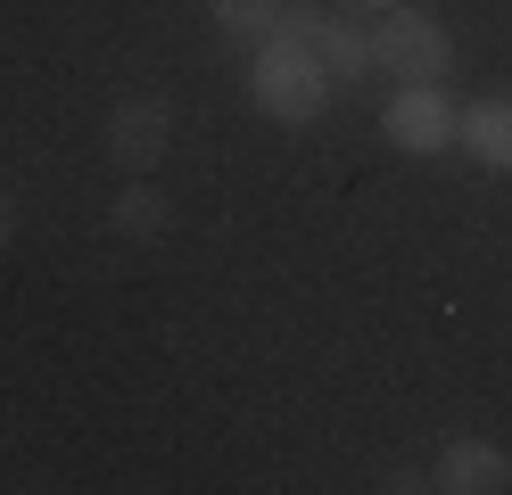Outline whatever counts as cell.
Returning <instances> with one entry per match:
<instances>
[{"mask_svg": "<svg viewBox=\"0 0 512 495\" xmlns=\"http://www.w3.org/2000/svg\"><path fill=\"white\" fill-rule=\"evenodd\" d=\"M380 132H389V149H405V157H438V149H455V99L438 83H405L389 108H380Z\"/></svg>", "mask_w": 512, "mask_h": 495, "instance_id": "277c9868", "label": "cell"}, {"mask_svg": "<svg viewBox=\"0 0 512 495\" xmlns=\"http://www.w3.org/2000/svg\"><path fill=\"white\" fill-rule=\"evenodd\" d=\"M314 58L331 66V83H356V75H372V33L347 25V17H323V33H314Z\"/></svg>", "mask_w": 512, "mask_h": 495, "instance_id": "ba28073f", "label": "cell"}, {"mask_svg": "<svg viewBox=\"0 0 512 495\" xmlns=\"http://www.w3.org/2000/svg\"><path fill=\"white\" fill-rule=\"evenodd\" d=\"M166 149H174V99L141 91V99H116V108H108V157H116V174H157Z\"/></svg>", "mask_w": 512, "mask_h": 495, "instance_id": "3957f363", "label": "cell"}, {"mask_svg": "<svg viewBox=\"0 0 512 495\" xmlns=\"http://www.w3.org/2000/svg\"><path fill=\"white\" fill-rule=\"evenodd\" d=\"M314 33H323V9H314V0H281V17H273V33H265V42L314 50Z\"/></svg>", "mask_w": 512, "mask_h": 495, "instance_id": "30bf717a", "label": "cell"}, {"mask_svg": "<svg viewBox=\"0 0 512 495\" xmlns=\"http://www.w3.org/2000/svg\"><path fill=\"white\" fill-rule=\"evenodd\" d=\"M207 17H215V33H232V42H265L273 33V17H281V0H207Z\"/></svg>", "mask_w": 512, "mask_h": 495, "instance_id": "9c48e42d", "label": "cell"}, {"mask_svg": "<svg viewBox=\"0 0 512 495\" xmlns=\"http://www.w3.org/2000/svg\"><path fill=\"white\" fill-rule=\"evenodd\" d=\"M430 487H446V495H504L512 487V454L488 446V438H455V446L438 454Z\"/></svg>", "mask_w": 512, "mask_h": 495, "instance_id": "5b68a950", "label": "cell"}, {"mask_svg": "<svg viewBox=\"0 0 512 495\" xmlns=\"http://www.w3.org/2000/svg\"><path fill=\"white\" fill-rule=\"evenodd\" d=\"M455 141L488 165V174H512V99H471L455 116Z\"/></svg>", "mask_w": 512, "mask_h": 495, "instance_id": "8992f818", "label": "cell"}, {"mask_svg": "<svg viewBox=\"0 0 512 495\" xmlns=\"http://www.w3.org/2000/svg\"><path fill=\"white\" fill-rule=\"evenodd\" d=\"M339 9H356V17H389V9H405V0H339Z\"/></svg>", "mask_w": 512, "mask_h": 495, "instance_id": "7c38bea8", "label": "cell"}, {"mask_svg": "<svg viewBox=\"0 0 512 495\" xmlns=\"http://www.w3.org/2000/svg\"><path fill=\"white\" fill-rule=\"evenodd\" d=\"M331 66L314 58V50H290V42H256L248 58V108L256 116H273V124H314L331 108Z\"/></svg>", "mask_w": 512, "mask_h": 495, "instance_id": "6da1fadb", "label": "cell"}, {"mask_svg": "<svg viewBox=\"0 0 512 495\" xmlns=\"http://www.w3.org/2000/svg\"><path fill=\"white\" fill-rule=\"evenodd\" d=\"M166 215H174L166 190L133 174V182L116 190V207H108V231H116V240H166Z\"/></svg>", "mask_w": 512, "mask_h": 495, "instance_id": "52a82bcc", "label": "cell"}, {"mask_svg": "<svg viewBox=\"0 0 512 495\" xmlns=\"http://www.w3.org/2000/svg\"><path fill=\"white\" fill-rule=\"evenodd\" d=\"M17 240V198H9V182H0V248Z\"/></svg>", "mask_w": 512, "mask_h": 495, "instance_id": "8fae6325", "label": "cell"}, {"mask_svg": "<svg viewBox=\"0 0 512 495\" xmlns=\"http://www.w3.org/2000/svg\"><path fill=\"white\" fill-rule=\"evenodd\" d=\"M372 66H389V83H446V66H455V42H446V25L422 17L405 0L372 25Z\"/></svg>", "mask_w": 512, "mask_h": 495, "instance_id": "7a4b0ae2", "label": "cell"}]
</instances>
